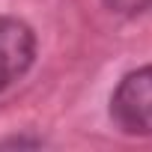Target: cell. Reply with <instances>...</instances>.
<instances>
[{
    "mask_svg": "<svg viewBox=\"0 0 152 152\" xmlns=\"http://www.w3.org/2000/svg\"><path fill=\"white\" fill-rule=\"evenodd\" d=\"M110 122L128 137H152V66L128 72L110 93Z\"/></svg>",
    "mask_w": 152,
    "mask_h": 152,
    "instance_id": "1",
    "label": "cell"
},
{
    "mask_svg": "<svg viewBox=\"0 0 152 152\" xmlns=\"http://www.w3.org/2000/svg\"><path fill=\"white\" fill-rule=\"evenodd\" d=\"M104 6L116 15L134 18V15H143L146 9H152V0H104Z\"/></svg>",
    "mask_w": 152,
    "mask_h": 152,
    "instance_id": "3",
    "label": "cell"
},
{
    "mask_svg": "<svg viewBox=\"0 0 152 152\" xmlns=\"http://www.w3.org/2000/svg\"><path fill=\"white\" fill-rule=\"evenodd\" d=\"M36 60V33L30 24L0 15V93L21 81Z\"/></svg>",
    "mask_w": 152,
    "mask_h": 152,
    "instance_id": "2",
    "label": "cell"
}]
</instances>
